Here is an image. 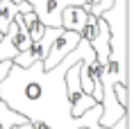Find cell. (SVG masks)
<instances>
[{"mask_svg":"<svg viewBox=\"0 0 134 129\" xmlns=\"http://www.w3.org/2000/svg\"><path fill=\"white\" fill-rule=\"evenodd\" d=\"M77 61L80 52L73 50L52 70H43V61H34L27 68L12 64L7 77L0 82V100L16 113L25 115L30 122H43L50 129H107L100 127V104L89 109L80 118L71 115L64 91V72Z\"/></svg>","mask_w":134,"mask_h":129,"instance_id":"cell-1","label":"cell"},{"mask_svg":"<svg viewBox=\"0 0 134 129\" xmlns=\"http://www.w3.org/2000/svg\"><path fill=\"white\" fill-rule=\"evenodd\" d=\"M127 0H114L111 7L105 9L100 18L105 21L109 29V57H107L105 68L100 70V82L102 86L123 84L130 88L127 79Z\"/></svg>","mask_w":134,"mask_h":129,"instance_id":"cell-2","label":"cell"},{"mask_svg":"<svg viewBox=\"0 0 134 129\" xmlns=\"http://www.w3.org/2000/svg\"><path fill=\"white\" fill-rule=\"evenodd\" d=\"M64 91H66V100H68L73 118H80V115L86 113L89 109H93L96 104H100V102H96L89 93H84L82 86H80V61L73 64L68 70L64 72Z\"/></svg>","mask_w":134,"mask_h":129,"instance_id":"cell-3","label":"cell"},{"mask_svg":"<svg viewBox=\"0 0 134 129\" xmlns=\"http://www.w3.org/2000/svg\"><path fill=\"white\" fill-rule=\"evenodd\" d=\"M80 32H71V29H59V34L52 39L48 48V54L43 59V70H52L55 66H59L64 61L66 54H71L80 43Z\"/></svg>","mask_w":134,"mask_h":129,"instance_id":"cell-4","label":"cell"},{"mask_svg":"<svg viewBox=\"0 0 134 129\" xmlns=\"http://www.w3.org/2000/svg\"><path fill=\"white\" fill-rule=\"evenodd\" d=\"M32 11V5L21 0V2H14V0H0V34H5L7 27L12 25L16 14H27Z\"/></svg>","mask_w":134,"mask_h":129,"instance_id":"cell-5","label":"cell"},{"mask_svg":"<svg viewBox=\"0 0 134 129\" xmlns=\"http://www.w3.org/2000/svg\"><path fill=\"white\" fill-rule=\"evenodd\" d=\"M89 18V11L84 7H80V5H71V7H66L62 11V29H71V32H80L82 25L86 23Z\"/></svg>","mask_w":134,"mask_h":129,"instance_id":"cell-6","label":"cell"},{"mask_svg":"<svg viewBox=\"0 0 134 129\" xmlns=\"http://www.w3.org/2000/svg\"><path fill=\"white\" fill-rule=\"evenodd\" d=\"M21 21H23V25H25V29H27L30 39H32V41H41L43 29H46V25L41 23V18H39L34 11H27V14H21Z\"/></svg>","mask_w":134,"mask_h":129,"instance_id":"cell-7","label":"cell"},{"mask_svg":"<svg viewBox=\"0 0 134 129\" xmlns=\"http://www.w3.org/2000/svg\"><path fill=\"white\" fill-rule=\"evenodd\" d=\"M98 29H100V18H98V16H91V14H89L86 23L82 25V29H80V36H82L84 41L91 43L93 39L98 36Z\"/></svg>","mask_w":134,"mask_h":129,"instance_id":"cell-8","label":"cell"},{"mask_svg":"<svg viewBox=\"0 0 134 129\" xmlns=\"http://www.w3.org/2000/svg\"><path fill=\"white\" fill-rule=\"evenodd\" d=\"M111 2H114V0H98V5H89V7H84V9L91 16H98V18H100V14H102L105 9L111 7Z\"/></svg>","mask_w":134,"mask_h":129,"instance_id":"cell-9","label":"cell"},{"mask_svg":"<svg viewBox=\"0 0 134 129\" xmlns=\"http://www.w3.org/2000/svg\"><path fill=\"white\" fill-rule=\"evenodd\" d=\"M127 125H130V115L125 113V115H123V118H120V120L116 122V125H114L111 129H127Z\"/></svg>","mask_w":134,"mask_h":129,"instance_id":"cell-10","label":"cell"},{"mask_svg":"<svg viewBox=\"0 0 134 129\" xmlns=\"http://www.w3.org/2000/svg\"><path fill=\"white\" fill-rule=\"evenodd\" d=\"M32 125V129H50L48 125H43V122H30Z\"/></svg>","mask_w":134,"mask_h":129,"instance_id":"cell-11","label":"cell"},{"mask_svg":"<svg viewBox=\"0 0 134 129\" xmlns=\"http://www.w3.org/2000/svg\"><path fill=\"white\" fill-rule=\"evenodd\" d=\"M16 129H32V125H30V122H25V125H21V127H16Z\"/></svg>","mask_w":134,"mask_h":129,"instance_id":"cell-12","label":"cell"},{"mask_svg":"<svg viewBox=\"0 0 134 129\" xmlns=\"http://www.w3.org/2000/svg\"><path fill=\"white\" fill-rule=\"evenodd\" d=\"M14 2H21V0H14Z\"/></svg>","mask_w":134,"mask_h":129,"instance_id":"cell-13","label":"cell"},{"mask_svg":"<svg viewBox=\"0 0 134 129\" xmlns=\"http://www.w3.org/2000/svg\"><path fill=\"white\" fill-rule=\"evenodd\" d=\"M0 129H2V127H0Z\"/></svg>","mask_w":134,"mask_h":129,"instance_id":"cell-14","label":"cell"}]
</instances>
